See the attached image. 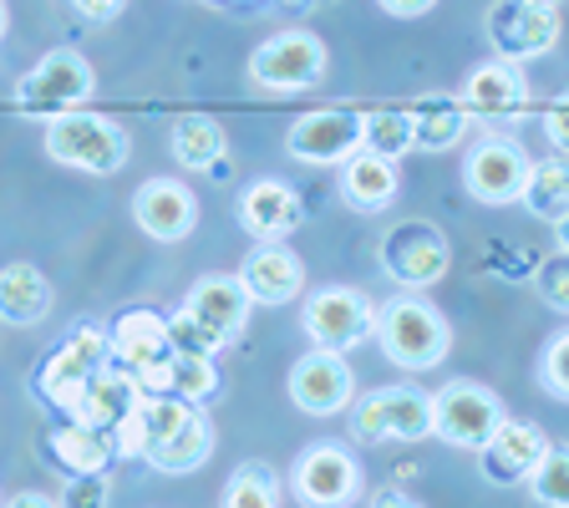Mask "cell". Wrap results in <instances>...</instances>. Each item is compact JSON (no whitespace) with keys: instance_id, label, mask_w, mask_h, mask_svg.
Masks as SVG:
<instances>
[{"instance_id":"6da1fadb","label":"cell","mask_w":569,"mask_h":508,"mask_svg":"<svg viewBox=\"0 0 569 508\" xmlns=\"http://www.w3.org/2000/svg\"><path fill=\"white\" fill-rule=\"evenodd\" d=\"M371 336H377L381 356L391 367L402 371H432L438 361H448L452 351V326L432 300L412 296H397L387 306H377V320H371Z\"/></svg>"},{"instance_id":"7a4b0ae2","label":"cell","mask_w":569,"mask_h":508,"mask_svg":"<svg viewBox=\"0 0 569 508\" xmlns=\"http://www.w3.org/2000/svg\"><path fill=\"white\" fill-rule=\"evenodd\" d=\"M47 153L67 168H82V173L112 178L128 168V132L112 118H97V112H57L47 122Z\"/></svg>"},{"instance_id":"3957f363","label":"cell","mask_w":569,"mask_h":508,"mask_svg":"<svg viewBox=\"0 0 569 508\" xmlns=\"http://www.w3.org/2000/svg\"><path fill=\"white\" fill-rule=\"evenodd\" d=\"M92 92H97L92 61H87L82 51L57 47L16 82V107H21V118L51 122L57 112H67V107H82Z\"/></svg>"},{"instance_id":"277c9868","label":"cell","mask_w":569,"mask_h":508,"mask_svg":"<svg viewBox=\"0 0 569 508\" xmlns=\"http://www.w3.org/2000/svg\"><path fill=\"white\" fill-rule=\"evenodd\" d=\"M377 260L397 290H427V285H438L442 275L452 270V249L438 225L402 219V225H391L387 235H381Z\"/></svg>"},{"instance_id":"5b68a950","label":"cell","mask_w":569,"mask_h":508,"mask_svg":"<svg viewBox=\"0 0 569 508\" xmlns=\"http://www.w3.org/2000/svg\"><path fill=\"white\" fill-rule=\"evenodd\" d=\"M326 67H331V51H326V41H320L316 31H280V36H270V41H260L254 57H249L254 87L280 92V97L320 87L326 82Z\"/></svg>"},{"instance_id":"8992f818","label":"cell","mask_w":569,"mask_h":508,"mask_svg":"<svg viewBox=\"0 0 569 508\" xmlns=\"http://www.w3.org/2000/svg\"><path fill=\"white\" fill-rule=\"evenodd\" d=\"M351 438L361 442H417L432 438V391L377 387L351 407Z\"/></svg>"},{"instance_id":"52a82bcc","label":"cell","mask_w":569,"mask_h":508,"mask_svg":"<svg viewBox=\"0 0 569 508\" xmlns=\"http://www.w3.org/2000/svg\"><path fill=\"white\" fill-rule=\"evenodd\" d=\"M371 320H377V300L356 285H320L300 306V331L310 336V346H326V351L361 346L371 336Z\"/></svg>"},{"instance_id":"ba28073f","label":"cell","mask_w":569,"mask_h":508,"mask_svg":"<svg viewBox=\"0 0 569 508\" xmlns=\"http://www.w3.org/2000/svg\"><path fill=\"white\" fill-rule=\"evenodd\" d=\"M168 331L158 310H128L107 331V367L128 371L142 391H168Z\"/></svg>"},{"instance_id":"9c48e42d","label":"cell","mask_w":569,"mask_h":508,"mask_svg":"<svg viewBox=\"0 0 569 508\" xmlns=\"http://www.w3.org/2000/svg\"><path fill=\"white\" fill-rule=\"evenodd\" d=\"M498 422H503V402H498V391L483 387V381L458 377L442 391H432V432H438L448 448L478 452Z\"/></svg>"},{"instance_id":"30bf717a","label":"cell","mask_w":569,"mask_h":508,"mask_svg":"<svg viewBox=\"0 0 569 508\" xmlns=\"http://www.w3.org/2000/svg\"><path fill=\"white\" fill-rule=\"evenodd\" d=\"M102 361H107V331L102 326H77V331L47 356L36 387H41V397H47L61 417H77V397H82V387L92 381V371L102 367Z\"/></svg>"},{"instance_id":"8fae6325","label":"cell","mask_w":569,"mask_h":508,"mask_svg":"<svg viewBox=\"0 0 569 508\" xmlns=\"http://www.w3.org/2000/svg\"><path fill=\"white\" fill-rule=\"evenodd\" d=\"M361 148V107H316L284 132V153L310 168H336Z\"/></svg>"},{"instance_id":"7c38bea8","label":"cell","mask_w":569,"mask_h":508,"mask_svg":"<svg viewBox=\"0 0 569 508\" xmlns=\"http://www.w3.org/2000/svg\"><path fill=\"white\" fill-rule=\"evenodd\" d=\"M488 41L503 61L523 67L533 57H549L559 47V11H545V6H529V0H493L483 21Z\"/></svg>"},{"instance_id":"4fadbf2b","label":"cell","mask_w":569,"mask_h":508,"mask_svg":"<svg viewBox=\"0 0 569 508\" xmlns=\"http://www.w3.org/2000/svg\"><path fill=\"white\" fill-rule=\"evenodd\" d=\"M290 494L310 508H336L351 504L361 494V462L351 458V448L341 442H316L300 452V462L290 468Z\"/></svg>"},{"instance_id":"5bb4252c","label":"cell","mask_w":569,"mask_h":508,"mask_svg":"<svg viewBox=\"0 0 569 508\" xmlns=\"http://www.w3.org/2000/svg\"><path fill=\"white\" fill-rule=\"evenodd\" d=\"M284 387H290V402L306 417H336V412H346L356 397L351 367L341 361V351H326V346H310L296 367H290Z\"/></svg>"},{"instance_id":"9a60e30c","label":"cell","mask_w":569,"mask_h":508,"mask_svg":"<svg viewBox=\"0 0 569 508\" xmlns=\"http://www.w3.org/2000/svg\"><path fill=\"white\" fill-rule=\"evenodd\" d=\"M523 173H529V153L509 138H483L473 142V153L462 163V183L478 203L488 209H503V203H519Z\"/></svg>"},{"instance_id":"2e32d148","label":"cell","mask_w":569,"mask_h":508,"mask_svg":"<svg viewBox=\"0 0 569 508\" xmlns=\"http://www.w3.org/2000/svg\"><path fill=\"white\" fill-rule=\"evenodd\" d=\"M549 448V432L539 422H523V417H509L488 432V442L478 448V462H483V478L498 488H513L529 478V468L545 458Z\"/></svg>"},{"instance_id":"e0dca14e","label":"cell","mask_w":569,"mask_h":508,"mask_svg":"<svg viewBox=\"0 0 569 508\" xmlns=\"http://www.w3.org/2000/svg\"><path fill=\"white\" fill-rule=\"evenodd\" d=\"M458 102L468 107V118L478 122H509V118H523L529 107V77H523L513 61H478L462 82Z\"/></svg>"},{"instance_id":"ac0fdd59","label":"cell","mask_w":569,"mask_h":508,"mask_svg":"<svg viewBox=\"0 0 569 508\" xmlns=\"http://www.w3.org/2000/svg\"><path fill=\"white\" fill-rule=\"evenodd\" d=\"M132 225L148 239H183L193 225H199V199L183 178H148L138 193H132Z\"/></svg>"},{"instance_id":"d6986e66","label":"cell","mask_w":569,"mask_h":508,"mask_svg":"<svg viewBox=\"0 0 569 508\" xmlns=\"http://www.w3.org/2000/svg\"><path fill=\"white\" fill-rule=\"evenodd\" d=\"M239 285L254 306H290L306 290V265L284 239H260L239 270Z\"/></svg>"},{"instance_id":"ffe728a7","label":"cell","mask_w":569,"mask_h":508,"mask_svg":"<svg viewBox=\"0 0 569 508\" xmlns=\"http://www.w3.org/2000/svg\"><path fill=\"white\" fill-rule=\"evenodd\" d=\"M300 219H306V203H300V193L290 189L284 178H254V183L239 193V225L254 239L296 235Z\"/></svg>"},{"instance_id":"44dd1931","label":"cell","mask_w":569,"mask_h":508,"mask_svg":"<svg viewBox=\"0 0 569 508\" xmlns=\"http://www.w3.org/2000/svg\"><path fill=\"white\" fill-rule=\"evenodd\" d=\"M341 199L356 213H381L397 203V163L371 148H356L351 158H341Z\"/></svg>"},{"instance_id":"7402d4cb","label":"cell","mask_w":569,"mask_h":508,"mask_svg":"<svg viewBox=\"0 0 569 508\" xmlns=\"http://www.w3.org/2000/svg\"><path fill=\"white\" fill-rule=\"evenodd\" d=\"M407 118H412V148L422 153H448L468 138V107L458 102V92H422L417 102H407Z\"/></svg>"},{"instance_id":"603a6c76","label":"cell","mask_w":569,"mask_h":508,"mask_svg":"<svg viewBox=\"0 0 569 508\" xmlns=\"http://www.w3.org/2000/svg\"><path fill=\"white\" fill-rule=\"evenodd\" d=\"M213 422H209V412H203V407H193L189 417H183V422L173 427V432H168L163 442H153V448L142 452V462H148V468H158V474H199L203 462L213 458Z\"/></svg>"},{"instance_id":"cb8c5ba5","label":"cell","mask_w":569,"mask_h":508,"mask_svg":"<svg viewBox=\"0 0 569 508\" xmlns=\"http://www.w3.org/2000/svg\"><path fill=\"white\" fill-rule=\"evenodd\" d=\"M183 306H189L209 331H219L224 341H234V336L249 326L254 300L244 296V285H239L234 275H209V280H199L189 296H183Z\"/></svg>"},{"instance_id":"d4e9b609","label":"cell","mask_w":569,"mask_h":508,"mask_svg":"<svg viewBox=\"0 0 569 508\" xmlns=\"http://www.w3.org/2000/svg\"><path fill=\"white\" fill-rule=\"evenodd\" d=\"M47 452H51V462H57L61 474H107V468L118 462L112 438H107L102 427L82 422V417H67V422L51 432Z\"/></svg>"},{"instance_id":"484cf974","label":"cell","mask_w":569,"mask_h":508,"mask_svg":"<svg viewBox=\"0 0 569 508\" xmlns=\"http://www.w3.org/2000/svg\"><path fill=\"white\" fill-rule=\"evenodd\" d=\"M138 402H142L138 381H132L128 371H118V367H107L102 361V367L92 371V381L82 387V397H77V417L92 422V427H102V432H112Z\"/></svg>"},{"instance_id":"4316f807","label":"cell","mask_w":569,"mask_h":508,"mask_svg":"<svg viewBox=\"0 0 569 508\" xmlns=\"http://www.w3.org/2000/svg\"><path fill=\"white\" fill-rule=\"evenodd\" d=\"M168 148H173L178 168H189V173H209V168L224 163L229 138H224V128H219L209 112H183V118L173 122V132H168Z\"/></svg>"},{"instance_id":"83f0119b","label":"cell","mask_w":569,"mask_h":508,"mask_svg":"<svg viewBox=\"0 0 569 508\" xmlns=\"http://www.w3.org/2000/svg\"><path fill=\"white\" fill-rule=\"evenodd\" d=\"M51 310V280L36 265H6L0 270V320L6 326H36Z\"/></svg>"},{"instance_id":"f1b7e54d","label":"cell","mask_w":569,"mask_h":508,"mask_svg":"<svg viewBox=\"0 0 569 508\" xmlns=\"http://www.w3.org/2000/svg\"><path fill=\"white\" fill-rule=\"evenodd\" d=\"M519 203L533 213V219H545V225H565L569 219V168H565V158L555 153V158L529 163Z\"/></svg>"},{"instance_id":"f546056e","label":"cell","mask_w":569,"mask_h":508,"mask_svg":"<svg viewBox=\"0 0 569 508\" xmlns=\"http://www.w3.org/2000/svg\"><path fill=\"white\" fill-rule=\"evenodd\" d=\"M361 148L391 158V163L412 153V118H407V107H397V102L367 107L361 112Z\"/></svg>"},{"instance_id":"4dcf8cb0","label":"cell","mask_w":569,"mask_h":508,"mask_svg":"<svg viewBox=\"0 0 569 508\" xmlns=\"http://www.w3.org/2000/svg\"><path fill=\"white\" fill-rule=\"evenodd\" d=\"M224 504L229 508H280L284 504L280 474H274L270 462H244V468H234V474H229Z\"/></svg>"},{"instance_id":"1f68e13d","label":"cell","mask_w":569,"mask_h":508,"mask_svg":"<svg viewBox=\"0 0 569 508\" xmlns=\"http://www.w3.org/2000/svg\"><path fill=\"white\" fill-rule=\"evenodd\" d=\"M219 367H213V356H168V391L183 397V402H213L219 397Z\"/></svg>"},{"instance_id":"d6a6232c","label":"cell","mask_w":569,"mask_h":508,"mask_svg":"<svg viewBox=\"0 0 569 508\" xmlns=\"http://www.w3.org/2000/svg\"><path fill=\"white\" fill-rule=\"evenodd\" d=\"M523 484H529L533 504H545V508H565V504H569V452L549 442L545 458L533 462Z\"/></svg>"},{"instance_id":"836d02e7","label":"cell","mask_w":569,"mask_h":508,"mask_svg":"<svg viewBox=\"0 0 569 508\" xmlns=\"http://www.w3.org/2000/svg\"><path fill=\"white\" fill-rule=\"evenodd\" d=\"M163 331H168V351H178V356H219V346H224V336L209 331L189 306H178L173 316H163Z\"/></svg>"},{"instance_id":"e575fe53","label":"cell","mask_w":569,"mask_h":508,"mask_svg":"<svg viewBox=\"0 0 569 508\" xmlns=\"http://www.w3.org/2000/svg\"><path fill=\"white\" fill-rule=\"evenodd\" d=\"M539 387H545L555 402L569 397V331H555L545 341V351H539Z\"/></svg>"},{"instance_id":"d590c367","label":"cell","mask_w":569,"mask_h":508,"mask_svg":"<svg viewBox=\"0 0 569 508\" xmlns=\"http://www.w3.org/2000/svg\"><path fill=\"white\" fill-rule=\"evenodd\" d=\"M529 280H533V290H539V300H545L549 310H569V260H565V249L533 265Z\"/></svg>"},{"instance_id":"8d00e7d4","label":"cell","mask_w":569,"mask_h":508,"mask_svg":"<svg viewBox=\"0 0 569 508\" xmlns=\"http://www.w3.org/2000/svg\"><path fill=\"white\" fill-rule=\"evenodd\" d=\"M61 504H112V484H107V474H67Z\"/></svg>"},{"instance_id":"74e56055","label":"cell","mask_w":569,"mask_h":508,"mask_svg":"<svg viewBox=\"0 0 569 508\" xmlns=\"http://www.w3.org/2000/svg\"><path fill=\"white\" fill-rule=\"evenodd\" d=\"M545 138H549V148L565 158V148H569V97H555V102H549V112H545Z\"/></svg>"},{"instance_id":"f35d334b","label":"cell","mask_w":569,"mask_h":508,"mask_svg":"<svg viewBox=\"0 0 569 508\" xmlns=\"http://www.w3.org/2000/svg\"><path fill=\"white\" fill-rule=\"evenodd\" d=\"M77 16H87V21H118L122 11H128V0H67Z\"/></svg>"},{"instance_id":"ab89813d","label":"cell","mask_w":569,"mask_h":508,"mask_svg":"<svg viewBox=\"0 0 569 508\" xmlns=\"http://www.w3.org/2000/svg\"><path fill=\"white\" fill-rule=\"evenodd\" d=\"M387 16H402V21H412V16H427L438 0H377Z\"/></svg>"},{"instance_id":"60d3db41","label":"cell","mask_w":569,"mask_h":508,"mask_svg":"<svg viewBox=\"0 0 569 508\" xmlns=\"http://www.w3.org/2000/svg\"><path fill=\"white\" fill-rule=\"evenodd\" d=\"M16 504H26V508H31V504H36V508H47L51 498H47V494H16Z\"/></svg>"},{"instance_id":"b9f144b4","label":"cell","mask_w":569,"mask_h":508,"mask_svg":"<svg viewBox=\"0 0 569 508\" xmlns=\"http://www.w3.org/2000/svg\"><path fill=\"white\" fill-rule=\"evenodd\" d=\"M6 26H11V11H6V0H0V41H6Z\"/></svg>"},{"instance_id":"7bdbcfd3","label":"cell","mask_w":569,"mask_h":508,"mask_svg":"<svg viewBox=\"0 0 569 508\" xmlns=\"http://www.w3.org/2000/svg\"><path fill=\"white\" fill-rule=\"evenodd\" d=\"M529 6H545V11H559V0H529Z\"/></svg>"}]
</instances>
